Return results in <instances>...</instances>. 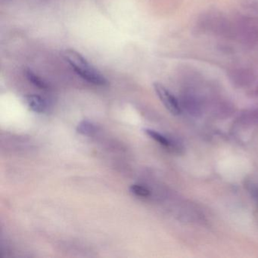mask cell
Here are the masks:
<instances>
[{
	"label": "cell",
	"mask_w": 258,
	"mask_h": 258,
	"mask_svg": "<svg viewBox=\"0 0 258 258\" xmlns=\"http://www.w3.org/2000/svg\"><path fill=\"white\" fill-rule=\"evenodd\" d=\"M63 56L75 73L84 81L96 86H105L108 84L107 78L79 52L73 49H67L63 52Z\"/></svg>",
	"instance_id": "6da1fadb"
},
{
	"label": "cell",
	"mask_w": 258,
	"mask_h": 258,
	"mask_svg": "<svg viewBox=\"0 0 258 258\" xmlns=\"http://www.w3.org/2000/svg\"><path fill=\"white\" fill-rule=\"evenodd\" d=\"M153 86L155 93L165 108L173 115H179L181 113V108L174 96L159 83H155Z\"/></svg>",
	"instance_id": "7a4b0ae2"
},
{
	"label": "cell",
	"mask_w": 258,
	"mask_h": 258,
	"mask_svg": "<svg viewBox=\"0 0 258 258\" xmlns=\"http://www.w3.org/2000/svg\"><path fill=\"white\" fill-rule=\"evenodd\" d=\"M25 102L28 108L35 113L43 114L47 109V103L39 95L29 94L25 97Z\"/></svg>",
	"instance_id": "3957f363"
},
{
	"label": "cell",
	"mask_w": 258,
	"mask_h": 258,
	"mask_svg": "<svg viewBox=\"0 0 258 258\" xmlns=\"http://www.w3.org/2000/svg\"><path fill=\"white\" fill-rule=\"evenodd\" d=\"M24 74H25V78H27V80H28L31 84H32L33 85L37 87V88L41 89V90H46V89L49 87L46 81L42 79L38 75H36L31 69H25Z\"/></svg>",
	"instance_id": "277c9868"
},
{
	"label": "cell",
	"mask_w": 258,
	"mask_h": 258,
	"mask_svg": "<svg viewBox=\"0 0 258 258\" xmlns=\"http://www.w3.org/2000/svg\"><path fill=\"white\" fill-rule=\"evenodd\" d=\"M76 131L78 134H81V135L91 136L96 132L97 127H96V124L92 122L84 120L78 125Z\"/></svg>",
	"instance_id": "5b68a950"
},
{
	"label": "cell",
	"mask_w": 258,
	"mask_h": 258,
	"mask_svg": "<svg viewBox=\"0 0 258 258\" xmlns=\"http://www.w3.org/2000/svg\"><path fill=\"white\" fill-rule=\"evenodd\" d=\"M144 132L149 136L151 138L153 139L155 141L158 142L159 144H161V146H166V147H168V146H170V142L169 141L168 139L166 138L164 136H163L162 134H159V133L157 132V131H154V130L151 129H145Z\"/></svg>",
	"instance_id": "8992f818"
},
{
	"label": "cell",
	"mask_w": 258,
	"mask_h": 258,
	"mask_svg": "<svg viewBox=\"0 0 258 258\" xmlns=\"http://www.w3.org/2000/svg\"><path fill=\"white\" fill-rule=\"evenodd\" d=\"M130 191L133 194L140 196V197H148L151 194L150 191L146 187L143 186L141 185H137V184L131 185L130 187Z\"/></svg>",
	"instance_id": "52a82bcc"
}]
</instances>
